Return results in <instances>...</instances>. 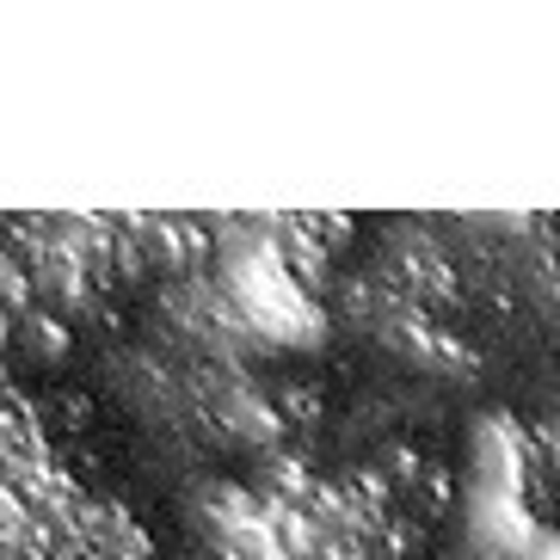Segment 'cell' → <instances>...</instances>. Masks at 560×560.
<instances>
[{"instance_id":"1","label":"cell","mask_w":560,"mask_h":560,"mask_svg":"<svg viewBox=\"0 0 560 560\" xmlns=\"http://www.w3.org/2000/svg\"><path fill=\"white\" fill-rule=\"evenodd\" d=\"M278 412L290 419V425L320 419V388H314V382H283V388H278Z\"/></svg>"}]
</instances>
